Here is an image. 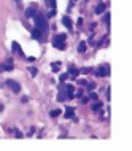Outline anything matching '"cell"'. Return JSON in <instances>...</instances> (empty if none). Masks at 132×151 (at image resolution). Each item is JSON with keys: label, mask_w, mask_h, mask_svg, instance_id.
<instances>
[{"label": "cell", "mask_w": 132, "mask_h": 151, "mask_svg": "<svg viewBox=\"0 0 132 151\" xmlns=\"http://www.w3.org/2000/svg\"><path fill=\"white\" fill-rule=\"evenodd\" d=\"M35 18V24H37V29L40 30L41 33H43V37H46V33H48V18L41 13V11H37V13L34 14Z\"/></svg>", "instance_id": "1"}, {"label": "cell", "mask_w": 132, "mask_h": 151, "mask_svg": "<svg viewBox=\"0 0 132 151\" xmlns=\"http://www.w3.org/2000/svg\"><path fill=\"white\" fill-rule=\"evenodd\" d=\"M5 84H7V86L11 89V91H13V92H21V84L19 83H16V81H13V80H7V83H5Z\"/></svg>", "instance_id": "2"}, {"label": "cell", "mask_w": 132, "mask_h": 151, "mask_svg": "<svg viewBox=\"0 0 132 151\" xmlns=\"http://www.w3.org/2000/svg\"><path fill=\"white\" fill-rule=\"evenodd\" d=\"M72 97H73V95H72V94H69L65 89H61V91H59V95H57V100H59V102H64V100L72 99Z\"/></svg>", "instance_id": "3"}, {"label": "cell", "mask_w": 132, "mask_h": 151, "mask_svg": "<svg viewBox=\"0 0 132 151\" xmlns=\"http://www.w3.org/2000/svg\"><path fill=\"white\" fill-rule=\"evenodd\" d=\"M13 69H14V65H13V60H11V59H8L7 62H3L2 65H0V70H2V72H10Z\"/></svg>", "instance_id": "4"}, {"label": "cell", "mask_w": 132, "mask_h": 151, "mask_svg": "<svg viewBox=\"0 0 132 151\" xmlns=\"http://www.w3.org/2000/svg\"><path fill=\"white\" fill-rule=\"evenodd\" d=\"M105 10H107V3H104V2H99L94 11H95V14H102V13H105Z\"/></svg>", "instance_id": "5"}, {"label": "cell", "mask_w": 132, "mask_h": 151, "mask_svg": "<svg viewBox=\"0 0 132 151\" xmlns=\"http://www.w3.org/2000/svg\"><path fill=\"white\" fill-rule=\"evenodd\" d=\"M108 72H110L108 65H100V67L97 69V75L99 76H105V75H108Z\"/></svg>", "instance_id": "6"}, {"label": "cell", "mask_w": 132, "mask_h": 151, "mask_svg": "<svg viewBox=\"0 0 132 151\" xmlns=\"http://www.w3.org/2000/svg\"><path fill=\"white\" fill-rule=\"evenodd\" d=\"M53 46L57 48V49H65V48H67L65 41H59V40H53Z\"/></svg>", "instance_id": "7"}, {"label": "cell", "mask_w": 132, "mask_h": 151, "mask_svg": "<svg viewBox=\"0 0 132 151\" xmlns=\"http://www.w3.org/2000/svg\"><path fill=\"white\" fill-rule=\"evenodd\" d=\"M11 48H13V51H14L16 54H19V56H22V49H21V46H19V43H18V41H13V45H11Z\"/></svg>", "instance_id": "8"}, {"label": "cell", "mask_w": 132, "mask_h": 151, "mask_svg": "<svg viewBox=\"0 0 132 151\" xmlns=\"http://www.w3.org/2000/svg\"><path fill=\"white\" fill-rule=\"evenodd\" d=\"M78 73H80V72H78L73 65H70V67H69V76H72L73 80H75V76H78Z\"/></svg>", "instance_id": "9"}, {"label": "cell", "mask_w": 132, "mask_h": 151, "mask_svg": "<svg viewBox=\"0 0 132 151\" xmlns=\"http://www.w3.org/2000/svg\"><path fill=\"white\" fill-rule=\"evenodd\" d=\"M86 49H88L86 41H80V43H78V53H86Z\"/></svg>", "instance_id": "10"}, {"label": "cell", "mask_w": 132, "mask_h": 151, "mask_svg": "<svg viewBox=\"0 0 132 151\" xmlns=\"http://www.w3.org/2000/svg\"><path fill=\"white\" fill-rule=\"evenodd\" d=\"M35 13H37V7H30V8L26 10V16H27V18H32Z\"/></svg>", "instance_id": "11"}, {"label": "cell", "mask_w": 132, "mask_h": 151, "mask_svg": "<svg viewBox=\"0 0 132 151\" xmlns=\"http://www.w3.org/2000/svg\"><path fill=\"white\" fill-rule=\"evenodd\" d=\"M62 24H64V26H65V27H69V29H72V19H70V18H69V16H64V18H62Z\"/></svg>", "instance_id": "12"}, {"label": "cell", "mask_w": 132, "mask_h": 151, "mask_svg": "<svg viewBox=\"0 0 132 151\" xmlns=\"http://www.w3.org/2000/svg\"><path fill=\"white\" fill-rule=\"evenodd\" d=\"M73 114H75V110H73L72 107H69L67 111H65V118H67V119H72V118H73Z\"/></svg>", "instance_id": "13"}, {"label": "cell", "mask_w": 132, "mask_h": 151, "mask_svg": "<svg viewBox=\"0 0 132 151\" xmlns=\"http://www.w3.org/2000/svg\"><path fill=\"white\" fill-rule=\"evenodd\" d=\"M51 69H53V72H59V70H61V62H53Z\"/></svg>", "instance_id": "14"}, {"label": "cell", "mask_w": 132, "mask_h": 151, "mask_svg": "<svg viewBox=\"0 0 132 151\" xmlns=\"http://www.w3.org/2000/svg\"><path fill=\"white\" fill-rule=\"evenodd\" d=\"M102 107H104V104H100V102H95V104H94L91 108H92V111H99Z\"/></svg>", "instance_id": "15"}, {"label": "cell", "mask_w": 132, "mask_h": 151, "mask_svg": "<svg viewBox=\"0 0 132 151\" xmlns=\"http://www.w3.org/2000/svg\"><path fill=\"white\" fill-rule=\"evenodd\" d=\"M62 111L61 110H57V108H54V110H51V113H50V116H53V118H56V116H59Z\"/></svg>", "instance_id": "16"}, {"label": "cell", "mask_w": 132, "mask_h": 151, "mask_svg": "<svg viewBox=\"0 0 132 151\" xmlns=\"http://www.w3.org/2000/svg\"><path fill=\"white\" fill-rule=\"evenodd\" d=\"M46 5L53 10H56V0H46Z\"/></svg>", "instance_id": "17"}, {"label": "cell", "mask_w": 132, "mask_h": 151, "mask_svg": "<svg viewBox=\"0 0 132 151\" xmlns=\"http://www.w3.org/2000/svg\"><path fill=\"white\" fill-rule=\"evenodd\" d=\"M65 91H67L69 94H72V95H73V91H75V88L72 86V84H67V86H65Z\"/></svg>", "instance_id": "18"}, {"label": "cell", "mask_w": 132, "mask_h": 151, "mask_svg": "<svg viewBox=\"0 0 132 151\" xmlns=\"http://www.w3.org/2000/svg\"><path fill=\"white\" fill-rule=\"evenodd\" d=\"M67 78H69V73H62L61 76H59V81H61V83H65V80H67Z\"/></svg>", "instance_id": "19"}, {"label": "cell", "mask_w": 132, "mask_h": 151, "mask_svg": "<svg viewBox=\"0 0 132 151\" xmlns=\"http://www.w3.org/2000/svg\"><path fill=\"white\" fill-rule=\"evenodd\" d=\"M104 21H105V24H107V26H110V14H108V13H105Z\"/></svg>", "instance_id": "20"}, {"label": "cell", "mask_w": 132, "mask_h": 151, "mask_svg": "<svg viewBox=\"0 0 132 151\" xmlns=\"http://www.w3.org/2000/svg\"><path fill=\"white\" fill-rule=\"evenodd\" d=\"M29 72H30V75H32V76L37 75V69H35V67H29Z\"/></svg>", "instance_id": "21"}, {"label": "cell", "mask_w": 132, "mask_h": 151, "mask_svg": "<svg viewBox=\"0 0 132 151\" xmlns=\"http://www.w3.org/2000/svg\"><path fill=\"white\" fill-rule=\"evenodd\" d=\"M89 99H92V100H97V94H95V92H91V91H89Z\"/></svg>", "instance_id": "22"}, {"label": "cell", "mask_w": 132, "mask_h": 151, "mask_svg": "<svg viewBox=\"0 0 132 151\" xmlns=\"http://www.w3.org/2000/svg\"><path fill=\"white\" fill-rule=\"evenodd\" d=\"M86 86H88V89H89V91H91V89H94V88H95V83H94V81H91V83H88Z\"/></svg>", "instance_id": "23"}, {"label": "cell", "mask_w": 132, "mask_h": 151, "mask_svg": "<svg viewBox=\"0 0 132 151\" xmlns=\"http://www.w3.org/2000/svg\"><path fill=\"white\" fill-rule=\"evenodd\" d=\"M80 72H81V73H89V72H91V69H81Z\"/></svg>", "instance_id": "24"}, {"label": "cell", "mask_w": 132, "mask_h": 151, "mask_svg": "<svg viewBox=\"0 0 132 151\" xmlns=\"http://www.w3.org/2000/svg\"><path fill=\"white\" fill-rule=\"evenodd\" d=\"M107 100H110V88H107Z\"/></svg>", "instance_id": "25"}, {"label": "cell", "mask_w": 132, "mask_h": 151, "mask_svg": "<svg viewBox=\"0 0 132 151\" xmlns=\"http://www.w3.org/2000/svg\"><path fill=\"white\" fill-rule=\"evenodd\" d=\"M80 84H83V86H86V84H88V81H86V80H80Z\"/></svg>", "instance_id": "26"}, {"label": "cell", "mask_w": 132, "mask_h": 151, "mask_svg": "<svg viewBox=\"0 0 132 151\" xmlns=\"http://www.w3.org/2000/svg\"><path fill=\"white\" fill-rule=\"evenodd\" d=\"M75 95H76V97H81V95H83V91H78V92H76Z\"/></svg>", "instance_id": "27"}, {"label": "cell", "mask_w": 132, "mask_h": 151, "mask_svg": "<svg viewBox=\"0 0 132 151\" xmlns=\"http://www.w3.org/2000/svg\"><path fill=\"white\" fill-rule=\"evenodd\" d=\"M14 135H16L18 138H19V137H21V132H19V130H14Z\"/></svg>", "instance_id": "28"}, {"label": "cell", "mask_w": 132, "mask_h": 151, "mask_svg": "<svg viewBox=\"0 0 132 151\" xmlns=\"http://www.w3.org/2000/svg\"><path fill=\"white\" fill-rule=\"evenodd\" d=\"M16 2H19V0H16Z\"/></svg>", "instance_id": "29"}]
</instances>
